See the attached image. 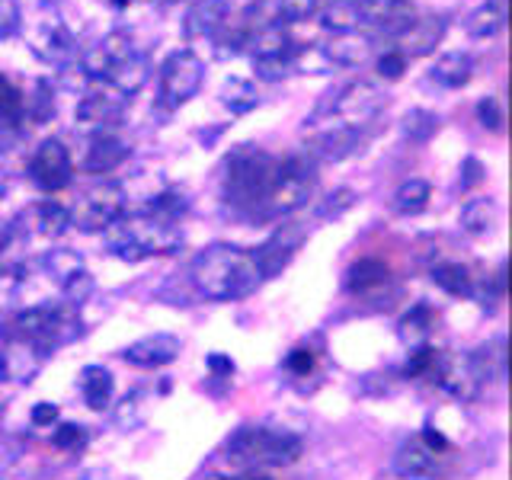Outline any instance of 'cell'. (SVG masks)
I'll use <instances>...</instances> for the list:
<instances>
[{
    "label": "cell",
    "mask_w": 512,
    "mask_h": 480,
    "mask_svg": "<svg viewBox=\"0 0 512 480\" xmlns=\"http://www.w3.org/2000/svg\"><path fill=\"white\" fill-rule=\"evenodd\" d=\"M189 279L196 292L208 301H237L256 292L260 269L253 263V253L234 244H215L202 250L189 266Z\"/></svg>",
    "instance_id": "6da1fadb"
},
{
    "label": "cell",
    "mask_w": 512,
    "mask_h": 480,
    "mask_svg": "<svg viewBox=\"0 0 512 480\" xmlns=\"http://www.w3.org/2000/svg\"><path fill=\"white\" fill-rule=\"evenodd\" d=\"M180 244H183L180 224L164 221L151 212H144L138 218H119L106 231V247L122 263H141L151 260V256H164L173 253Z\"/></svg>",
    "instance_id": "7a4b0ae2"
},
{
    "label": "cell",
    "mask_w": 512,
    "mask_h": 480,
    "mask_svg": "<svg viewBox=\"0 0 512 480\" xmlns=\"http://www.w3.org/2000/svg\"><path fill=\"white\" fill-rule=\"evenodd\" d=\"M304 452V442L295 432L266 429V426H240L224 442V455L237 468H288Z\"/></svg>",
    "instance_id": "3957f363"
},
{
    "label": "cell",
    "mask_w": 512,
    "mask_h": 480,
    "mask_svg": "<svg viewBox=\"0 0 512 480\" xmlns=\"http://www.w3.org/2000/svg\"><path fill=\"white\" fill-rule=\"evenodd\" d=\"M276 164L279 160L269 157L266 151L240 144L224 164V199L256 215L263 199L269 196L272 180H276Z\"/></svg>",
    "instance_id": "277c9868"
},
{
    "label": "cell",
    "mask_w": 512,
    "mask_h": 480,
    "mask_svg": "<svg viewBox=\"0 0 512 480\" xmlns=\"http://www.w3.org/2000/svg\"><path fill=\"white\" fill-rule=\"evenodd\" d=\"M314 189V164L308 157H285L276 164V180H272L269 196L260 205V218H282V215H292L298 208L308 202Z\"/></svg>",
    "instance_id": "5b68a950"
},
{
    "label": "cell",
    "mask_w": 512,
    "mask_h": 480,
    "mask_svg": "<svg viewBox=\"0 0 512 480\" xmlns=\"http://www.w3.org/2000/svg\"><path fill=\"white\" fill-rule=\"evenodd\" d=\"M384 90L372 80H349V84L336 87L327 93V100L317 106V116H336L343 119V125H362L368 119H375L378 112L384 109Z\"/></svg>",
    "instance_id": "8992f818"
},
{
    "label": "cell",
    "mask_w": 512,
    "mask_h": 480,
    "mask_svg": "<svg viewBox=\"0 0 512 480\" xmlns=\"http://www.w3.org/2000/svg\"><path fill=\"white\" fill-rule=\"evenodd\" d=\"M205 80V61L192 48H176L160 64V103L167 109H180L199 93Z\"/></svg>",
    "instance_id": "52a82bcc"
},
{
    "label": "cell",
    "mask_w": 512,
    "mask_h": 480,
    "mask_svg": "<svg viewBox=\"0 0 512 480\" xmlns=\"http://www.w3.org/2000/svg\"><path fill=\"white\" fill-rule=\"evenodd\" d=\"M125 208H128V196L119 183L93 186L90 192H84V199L71 208V228L84 234L109 231L119 218H125Z\"/></svg>",
    "instance_id": "ba28073f"
},
{
    "label": "cell",
    "mask_w": 512,
    "mask_h": 480,
    "mask_svg": "<svg viewBox=\"0 0 512 480\" xmlns=\"http://www.w3.org/2000/svg\"><path fill=\"white\" fill-rule=\"evenodd\" d=\"M125 109H128V96L116 93L109 84H100V80H90V87L80 93V100H77L74 119L77 125L103 132L106 125L122 122Z\"/></svg>",
    "instance_id": "9c48e42d"
},
{
    "label": "cell",
    "mask_w": 512,
    "mask_h": 480,
    "mask_svg": "<svg viewBox=\"0 0 512 480\" xmlns=\"http://www.w3.org/2000/svg\"><path fill=\"white\" fill-rule=\"evenodd\" d=\"M29 176H32V183L45 192H58L64 186H71L74 164H71V151L64 148V141L45 138L29 160Z\"/></svg>",
    "instance_id": "30bf717a"
},
{
    "label": "cell",
    "mask_w": 512,
    "mask_h": 480,
    "mask_svg": "<svg viewBox=\"0 0 512 480\" xmlns=\"http://www.w3.org/2000/svg\"><path fill=\"white\" fill-rule=\"evenodd\" d=\"M436 375H439L442 391L448 397L461 400V404H471V400H477L480 391H484V384H487L484 375H480V368H477L471 352H455V356H442Z\"/></svg>",
    "instance_id": "8fae6325"
},
{
    "label": "cell",
    "mask_w": 512,
    "mask_h": 480,
    "mask_svg": "<svg viewBox=\"0 0 512 480\" xmlns=\"http://www.w3.org/2000/svg\"><path fill=\"white\" fill-rule=\"evenodd\" d=\"M304 244V228L301 224H282L272 231L253 253V263L260 269V279H272L295 260L298 247Z\"/></svg>",
    "instance_id": "7c38bea8"
},
{
    "label": "cell",
    "mask_w": 512,
    "mask_h": 480,
    "mask_svg": "<svg viewBox=\"0 0 512 480\" xmlns=\"http://www.w3.org/2000/svg\"><path fill=\"white\" fill-rule=\"evenodd\" d=\"M32 52H36L39 61L64 68V64H71L77 58V39H74V32L64 26V20L45 16V20L32 29Z\"/></svg>",
    "instance_id": "4fadbf2b"
},
{
    "label": "cell",
    "mask_w": 512,
    "mask_h": 480,
    "mask_svg": "<svg viewBox=\"0 0 512 480\" xmlns=\"http://www.w3.org/2000/svg\"><path fill=\"white\" fill-rule=\"evenodd\" d=\"M48 356H52V352H45L42 346L20 340V336H10L4 349H0V378L13 381V384L36 381Z\"/></svg>",
    "instance_id": "5bb4252c"
},
{
    "label": "cell",
    "mask_w": 512,
    "mask_h": 480,
    "mask_svg": "<svg viewBox=\"0 0 512 480\" xmlns=\"http://www.w3.org/2000/svg\"><path fill=\"white\" fill-rule=\"evenodd\" d=\"M365 23H375L381 36L388 39H404L413 29V23L420 20L416 16L413 0H356Z\"/></svg>",
    "instance_id": "9a60e30c"
},
{
    "label": "cell",
    "mask_w": 512,
    "mask_h": 480,
    "mask_svg": "<svg viewBox=\"0 0 512 480\" xmlns=\"http://www.w3.org/2000/svg\"><path fill=\"white\" fill-rule=\"evenodd\" d=\"M13 228L20 234H39V237L55 240L71 231V208L61 202H52V199L39 202V205L26 208V212L13 221Z\"/></svg>",
    "instance_id": "2e32d148"
},
{
    "label": "cell",
    "mask_w": 512,
    "mask_h": 480,
    "mask_svg": "<svg viewBox=\"0 0 512 480\" xmlns=\"http://www.w3.org/2000/svg\"><path fill=\"white\" fill-rule=\"evenodd\" d=\"M180 340L173 333H151V336H141L132 346H125L122 359L135 368H164L170 362H176L180 356Z\"/></svg>",
    "instance_id": "e0dca14e"
},
{
    "label": "cell",
    "mask_w": 512,
    "mask_h": 480,
    "mask_svg": "<svg viewBox=\"0 0 512 480\" xmlns=\"http://www.w3.org/2000/svg\"><path fill=\"white\" fill-rule=\"evenodd\" d=\"M445 29H448L445 16L442 13H429V16H423V20L413 23V29L407 32L404 39H397L400 42L397 52L404 55L407 61L410 58H426V55L436 52V45L445 39Z\"/></svg>",
    "instance_id": "ac0fdd59"
},
{
    "label": "cell",
    "mask_w": 512,
    "mask_h": 480,
    "mask_svg": "<svg viewBox=\"0 0 512 480\" xmlns=\"http://www.w3.org/2000/svg\"><path fill=\"white\" fill-rule=\"evenodd\" d=\"M128 157H132V148H128L122 138L96 132L87 144V154L80 160V167L87 173H112V170H119Z\"/></svg>",
    "instance_id": "d6986e66"
},
{
    "label": "cell",
    "mask_w": 512,
    "mask_h": 480,
    "mask_svg": "<svg viewBox=\"0 0 512 480\" xmlns=\"http://www.w3.org/2000/svg\"><path fill=\"white\" fill-rule=\"evenodd\" d=\"M362 128L356 125H333V128H324L314 141H311V151L317 157L330 160V164H340V160L352 157L356 151H362Z\"/></svg>",
    "instance_id": "ffe728a7"
},
{
    "label": "cell",
    "mask_w": 512,
    "mask_h": 480,
    "mask_svg": "<svg viewBox=\"0 0 512 480\" xmlns=\"http://www.w3.org/2000/svg\"><path fill=\"white\" fill-rule=\"evenodd\" d=\"M228 0H196L189 10H186V20H183V32L186 39H212L215 32L228 23Z\"/></svg>",
    "instance_id": "44dd1931"
},
{
    "label": "cell",
    "mask_w": 512,
    "mask_h": 480,
    "mask_svg": "<svg viewBox=\"0 0 512 480\" xmlns=\"http://www.w3.org/2000/svg\"><path fill=\"white\" fill-rule=\"evenodd\" d=\"M394 471L404 480H436L439 458L420 439H413L407 445H400V452L394 455Z\"/></svg>",
    "instance_id": "7402d4cb"
},
{
    "label": "cell",
    "mask_w": 512,
    "mask_h": 480,
    "mask_svg": "<svg viewBox=\"0 0 512 480\" xmlns=\"http://www.w3.org/2000/svg\"><path fill=\"white\" fill-rule=\"evenodd\" d=\"M320 52L330 61V68H359V64L372 55V39L359 36V32H346V36H330Z\"/></svg>",
    "instance_id": "603a6c76"
},
{
    "label": "cell",
    "mask_w": 512,
    "mask_h": 480,
    "mask_svg": "<svg viewBox=\"0 0 512 480\" xmlns=\"http://www.w3.org/2000/svg\"><path fill=\"white\" fill-rule=\"evenodd\" d=\"M429 77L445 90H461V87H468L474 77V58L468 52H445L432 64Z\"/></svg>",
    "instance_id": "cb8c5ba5"
},
{
    "label": "cell",
    "mask_w": 512,
    "mask_h": 480,
    "mask_svg": "<svg viewBox=\"0 0 512 480\" xmlns=\"http://www.w3.org/2000/svg\"><path fill=\"white\" fill-rule=\"evenodd\" d=\"M388 282H391V269L381 260H375V256H365V260L352 263L346 272V288L352 295H375Z\"/></svg>",
    "instance_id": "d4e9b609"
},
{
    "label": "cell",
    "mask_w": 512,
    "mask_h": 480,
    "mask_svg": "<svg viewBox=\"0 0 512 480\" xmlns=\"http://www.w3.org/2000/svg\"><path fill=\"white\" fill-rule=\"evenodd\" d=\"M80 394H84V404L90 410H106L112 404V394H116V381H112L109 368L103 365H87L80 368Z\"/></svg>",
    "instance_id": "484cf974"
},
{
    "label": "cell",
    "mask_w": 512,
    "mask_h": 480,
    "mask_svg": "<svg viewBox=\"0 0 512 480\" xmlns=\"http://www.w3.org/2000/svg\"><path fill=\"white\" fill-rule=\"evenodd\" d=\"M250 52L253 58H288L292 61L295 52H298V45L292 42V36L282 29V26H260L256 32H250Z\"/></svg>",
    "instance_id": "4316f807"
},
{
    "label": "cell",
    "mask_w": 512,
    "mask_h": 480,
    "mask_svg": "<svg viewBox=\"0 0 512 480\" xmlns=\"http://www.w3.org/2000/svg\"><path fill=\"white\" fill-rule=\"evenodd\" d=\"M317 23L324 32H330V36H346V32H359L365 16L356 0H336V4L317 10Z\"/></svg>",
    "instance_id": "83f0119b"
},
{
    "label": "cell",
    "mask_w": 512,
    "mask_h": 480,
    "mask_svg": "<svg viewBox=\"0 0 512 480\" xmlns=\"http://www.w3.org/2000/svg\"><path fill=\"white\" fill-rule=\"evenodd\" d=\"M509 20V4L506 0H487L468 16V32L474 39H493L496 32H503Z\"/></svg>",
    "instance_id": "f1b7e54d"
},
{
    "label": "cell",
    "mask_w": 512,
    "mask_h": 480,
    "mask_svg": "<svg viewBox=\"0 0 512 480\" xmlns=\"http://www.w3.org/2000/svg\"><path fill=\"white\" fill-rule=\"evenodd\" d=\"M218 100L224 109H231V116H247L256 106H260V93L244 77H228L218 90Z\"/></svg>",
    "instance_id": "f546056e"
},
{
    "label": "cell",
    "mask_w": 512,
    "mask_h": 480,
    "mask_svg": "<svg viewBox=\"0 0 512 480\" xmlns=\"http://www.w3.org/2000/svg\"><path fill=\"white\" fill-rule=\"evenodd\" d=\"M496 218H500V208H496L493 199H471V202H464L461 208V231L464 234H471V237H480V234H490L493 231V224Z\"/></svg>",
    "instance_id": "4dcf8cb0"
},
{
    "label": "cell",
    "mask_w": 512,
    "mask_h": 480,
    "mask_svg": "<svg viewBox=\"0 0 512 480\" xmlns=\"http://www.w3.org/2000/svg\"><path fill=\"white\" fill-rule=\"evenodd\" d=\"M429 199H432V186L426 183V180H404L397 186V192H394V199H391V205H394V212L397 215H420V212H426L429 208Z\"/></svg>",
    "instance_id": "1f68e13d"
},
{
    "label": "cell",
    "mask_w": 512,
    "mask_h": 480,
    "mask_svg": "<svg viewBox=\"0 0 512 480\" xmlns=\"http://www.w3.org/2000/svg\"><path fill=\"white\" fill-rule=\"evenodd\" d=\"M432 282H436L442 292L455 295V298L474 295V276H471V269L461 266V263H439V266H432Z\"/></svg>",
    "instance_id": "d6a6232c"
},
{
    "label": "cell",
    "mask_w": 512,
    "mask_h": 480,
    "mask_svg": "<svg viewBox=\"0 0 512 480\" xmlns=\"http://www.w3.org/2000/svg\"><path fill=\"white\" fill-rule=\"evenodd\" d=\"M480 375L484 381H503L506 378V340L503 336H496V340L484 343L477 352H471Z\"/></svg>",
    "instance_id": "836d02e7"
},
{
    "label": "cell",
    "mask_w": 512,
    "mask_h": 480,
    "mask_svg": "<svg viewBox=\"0 0 512 480\" xmlns=\"http://www.w3.org/2000/svg\"><path fill=\"white\" fill-rule=\"evenodd\" d=\"M400 132L413 144H426L439 132V116L432 109H410L404 112V119H400Z\"/></svg>",
    "instance_id": "e575fe53"
},
{
    "label": "cell",
    "mask_w": 512,
    "mask_h": 480,
    "mask_svg": "<svg viewBox=\"0 0 512 480\" xmlns=\"http://www.w3.org/2000/svg\"><path fill=\"white\" fill-rule=\"evenodd\" d=\"M23 106H26V116L36 122V125L52 119L55 116V90H52V80L39 77L36 87H32V96H29V100H23Z\"/></svg>",
    "instance_id": "d590c367"
},
{
    "label": "cell",
    "mask_w": 512,
    "mask_h": 480,
    "mask_svg": "<svg viewBox=\"0 0 512 480\" xmlns=\"http://www.w3.org/2000/svg\"><path fill=\"white\" fill-rule=\"evenodd\" d=\"M317 10V0H272V20H276V26L308 23L311 16H317Z\"/></svg>",
    "instance_id": "8d00e7d4"
},
{
    "label": "cell",
    "mask_w": 512,
    "mask_h": 480,
    "mask_svg": "<svg viewBox=\"0 0 512 480\" xmlns=\"http://www.w3.org/2000/svg\"><path fill=\"white\" fill-rule=\"evenodd\" d=\"M359 202V192L352 189V186H340V189H333L330 196L317 205V218L320 221H336V218H343L346 212H352Z\"/></svg>",
    "instance_id": "74e56055"
},
{
    "label": "cell",
    "mask_w": 512,
    "mask_h": 480,
    "mask_svg": "<svg viewBox=\"0 0 512 480\" xmlns=\"http://www.w3.org/2000/svg\"><path fill=\"white\" fill-rule=\"evenodd\" d=\"M26 96L16 90L10 80L0 74V125H20L26 119Z\"/></svg>",
    "instance_id": "f35d334b"
},
{
    "label": "cell",
    "mask_w": 512,
    "mask_h": 480,
    "mask_svg": "<svg viewBox=\"0 0 512 480\" xmlns=\"http://www.w3.org/2000/svg\"><path fill=\"white\" fill-rule=\"evenodd\" d=\"M45 269L58 285H64L74 272L84 269V256H80L77 250H52L45 256Z\"/></svg>",
    "instance_id": "ab89813d"
},
{
    "label": "cell",
    "mask_w": 512,
    "mask_h": 480,
    "mask_svg": "<svg viewBox=\"0 0 512 480\" xmlns=\"http://www.w3.org/2000/svg\"><path fill=\"white\" fill-rule=\"evenodd\" d=\"M429 327H432V311L426 308V304H416V308L410 314H404V320H400V340L420 343L423 336L429 333Z\"/></svg>",
    "instance_id": "60d3db41"
},
{
    "label": "cell",
    "mask_w": 512,
    "mask_h": 480,
    "mask_svg": "<svg viewBox=\"0 0 512 480\" xmlns=\"http://www.w3.org/2000/svg\"><path fill=\"white\" fill-rule=\"evenodd\" d=\"M61 292H64V301H68V308H80V304H87L90 295L96 292V279L90 276L87 269H80L61 285Z\"/></svg>",
    "instance_id": "b9f144b4"
},
{
    "label": "cell",
    "mask_w": 512,
    "mask_h": 480,
    "mask_svg": "<svg viewBox=\"0 0 512 480\" xmlns=\"http://www.w3.org/2000/svg\"><path fill=\"white\" fill-rule=\"evenodd\" d=\"M253 71L260 80H266V84H279V80H285L295 68L288 58H253Z\"/></svg>",
    "instance_id": "7bdbcfd3"
},
{
    "label": "cell",
    "mask_w": 512,
    "mask_h": 480,
    "mask_svg": "<svg viewBox=\"0 0 512 480\" xmlns=\"http://www.w3.org/2000/svg\"><path fill=\"white\" fill-rule=\"evenodd\" d=\"M52 445L61 448V452H77V448L87 445V429L77 426V423H61L52 432Z\"/></svg>",
    "instance_id": "ee69618b"
},
{
    "label": "cell",
    "mask_w": 512,
    "mask_h": 480,
    "mask_svg": "<svg viewBox=\"0 0 512 480\" xmlns=\"http://www.w3.org/2000/svg\"><path fill=\"white\" fill-rule=\"evenodd\" d=\"M144 391H132L128 394L122 404H119V410H116V423L122 426V429H135L141 420H144Z\"/></svg>",
    "instance_id": "f6af8a7d"
},
{
    "label": "cell",
    "mask_w": 512,
    "mask_h": 480,
    "mask_svg": "<svg viewBox=\"0 0 512 480\" xmlns=\"http://www.w3.org/2000/svg\"><path fill=\"white\" fill-rule=\"evenodd\" d=\"M439 349H429V346H423V349H416L413 352V356H410V362H407V368H404V372H407V378L413 375H429V372H436V368H439Z\"/></svg>",
    "instance_id": "bcb514c9"
},
{
    "label": "cell",
    "mask_w": 512,
    "mask_h": 480,
    "mask_svg": "<svg viewBox=\"0 0 512 480\" xmlns=\"http://www.w3.org/2000/svg\"><path fill=\"white\" fill-rule=\"evenodd\" d=\"M484 176H487V167L480 164L477 157H464V160H461V180H458L461 192L477 189L480 183H484Z\"/></svg>",
    "instance_id": "7dc6e473"
},
{
    "label": "cell",
    "mask_w": 512,
    "mask_h": 480,
    "mask_svg": "<svg viewBox=\"0 0 512 480\" xmlns=\"http://www.w3.org/2000/svg\"><path fill=\"white\" fill-rule=\"evenodd\" d=\"M477 119L484 128H490V132H500L503 128V109L500 103L493 100V96H484V100L477 103Z\"/></svg>",
    "instance_id": "c3c4849f"
},
{
    "label": "cell",
    "mask_w": 512,
    "mask_h": 480,
    "mask_svg": "<svg viewBox=\"0 0 512 480\" xmlns=\"http://www.w3.org/2000/svg\"><path fill=\"white\" fill-rule=\"evenodd\" d=\"M20 23H23L20 4L16 0H0V39H10L20 29Z\"/></svg>",
    "instance_id": "681fc988"
},
{
    "label": "cell",
    "mask_w": 512,
    "mask_h": 480,
    "mask_svg": "<svg viewBox=\"0 0 512 480\" xmlns=\"http://www.w3.org/2000/svg\"><path fill=\"white\" fill-rule=\"evenodd\" d=\"M404 71H407V58L400 55L397 48H391V52H384L378 58V74L384 80H400V77H404Z\"/></svg>",
    "instance_id": "f907efd6"
},
{
    "label": "cell",
    "mask_w": 512,
    "mask_h": 480,
    "mask_svg": "<svg viewBox=\"0 0 512 480\" xmlns=\"http://www.w3.org/2000/svg\"><path fill=\"white\" fill-rule=\"evenodd\" d=\"M285 368L292 375H308L311 368H314V356H311V349H304V346H298V349H292L288 352V359H285Z\"/></svg>",
    "instance_id": "816d5d0a"
},
{
    "label": "cell",
    "mask_w": 512,
    "mask_h": 480,
    "mask_svg": "<svg viewBox=\"0 0 512 480\" xmlns=\"http://www.w3.org/2000/svg\"><path fill=\"white\" fill-rule=\"evenodd\" d=\"M29 420H32V426H55L58 423V407L48 404V400H42V404L32 407Z\"/></svg>",
    "instance_id": "f5cc1de1"
},
{
    "label": "cell",
    "mask_w": 512,
    "mask_h": 480,
    "mask_svg": "<svg viewBox=\"0 0 512 480\" xmlns=\"http://www.w3.org/2000/svg\"><path fill=\"white\" fill-rule=\"evenodd\" d=\"M205 365H208V372H212V378H231L234 375V362L228 356H221V352H212Z\"/></svg>",
    "instance_id": "db71d44e"
},
{
    "label": "cell",
    "mask_w": 512,
    "mask_h": 480,
    "mask_svg": "<svg viewBox=\"0 0 512 480\" xmlns=\"http://www.w3.org/2000/svg\"><path fill=\"white\" fill-rule=\"evenodd\" d=\"M420 442L429 448V452H436V455H439V452H445V448H448V439L442 436L439 429H432V426H426V429H423V439H420Z\"/></svg>",
    "instance_id": "11a10c76"
},
{
    "label": "cell",
    "mask_w": 512,
    "mask_h": 480,
    "mask_svg": "<svg viewBox=\"0 0 512 480\" xmlns=\"http://www.w3.org/2000/svg\"><path fill=\"white\" fill-rule=\"evenodd\" d=\"M231 480H272V477H266V474H260V471H247V474L231 477Z\"/></svg>",
    "instance_id": "9f6ffc18"
},
{
    "label": "cell",
    "mask_w": 512,
    "mask_h": 480,
    "mask_svg": "<svg viewBox=\"0 0 512 480\" xmlns=\"http://www.w3.org/2000/svg\"><path fill=\"white\" fill-rule=\"evenodd\" d=\"M106 4H109V7H116V10H125V7H132L135 0H106Z\"/></svg>",
    "instance_id": "6f0895ef"
},
{
    "label": "cell",
    "mask_w": 512,
    "mask_h": 480,
    "mask_svg": "<svg viewBox=\"0 0 512 480\" xmlns=\"http://www.w3.org/2000/svg\"><path fill=\"white\" fill-rule=\"evenodd\" d=\"M205 480H228V477H215V474H212V477H205Z\"/></svg>",
    "instance_id": "680465c9"
},
{
    "label": "cell",
    "mask_w": 512,
    "mask_h": 480,
    "mask_svg": "<svg viewBox=\"0 0 512 480\" xmlns=\"http://www.w3.org/2000/svg\"><path fill=\"white\" fill-rule=\"evenodd\" d=\"M0 272H4V266H0Z\"/></svg>",
    "instance_id": "91938a15"
}]
</instances>
